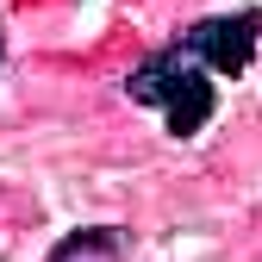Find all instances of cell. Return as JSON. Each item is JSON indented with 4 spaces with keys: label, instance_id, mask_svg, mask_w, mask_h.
Returning <instances> with one entry per match:
<instances>
[{
    "label": "cell",
    "instance_id": "cell-1",
    "mask_svg": "<svg viewBox=\"0 0 262 262\" xmlns=\"http://www.w3.org/2000/svg\"><path fill=\"white\" fill-rule=\"evenodd\" d=\"M125 94H131L138 106H162L175 138H193V131L212 119V106H219V94H212V81H206V62L193 56L187 44L156 50L144 69H131Z\"/></svg>",
    "mask_w": 262,
    "mask_h": 262
},
{
    "label": "cell",
    "instance_id": "cell-2",
    "mask_svg": "<svg viewBox=\"0 0 262 262\" xmlns=\"http://www.w3.org/2000/svg\"><path fill=\"white\" fill-rule=\"evenodd\" d=\"M181 44L200 56L212 75H244V69H250V56H256V19H250V13H219V19H200Z\"/></svg>",
    "mask_w": 262,
    "mask_h": 262
},
{
    "label": "cell",
    "instance_id": "cell-3",
    "mask_svg": "<svg viewBox=\"0 0 262 262\" xmlns=\"http://www.w3.org/2000/svg\"><path fill=\"white\" fill-rule=\"evenodd\" d=\"M44 262H125V237L113 225H88V231H69Z\"/></svg>",
    "mask_w": 262,
    "mask_h": 262
}]
</instances>
